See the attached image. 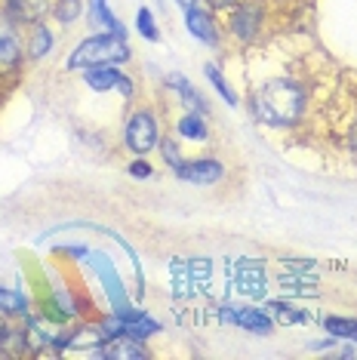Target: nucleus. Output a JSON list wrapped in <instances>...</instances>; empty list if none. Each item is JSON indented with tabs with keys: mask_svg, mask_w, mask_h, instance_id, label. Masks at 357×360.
Segmentation results:
<instances>
[{
	"mask_svg": "<svg viewBox=\"0 0 357 360\" xmlns=\"http://www.w3.org/2000/svg\"><path fill=\"white\" fill-rule=\"evenodd\" d=\"M176 4L182 6L185 13H188V10H194V6H200V0H176Z\"/></svg>",
	"mask_w": 357,
	"mask_h": 360,
	"instance_id": "27",
	"label": "nucleus"
},
{
	"mask_svg": "<svg viewBox=\"0 0 357 360\" xmlns=\"http://www.w3.org/2000/svg\"><path fill=\"white\" fill-rule=\"evenodd\" d=\"M238 286H240V292H247V296H262L265 283H262V268H259V262H256V268H249V265L240 268Z\"/></svg>",
	"mask_w": 357,
	"mask_h": 360,
	"instance_id": "16",
	"label": "nucleus"
},
{
	"mask_svg": "<svg viewBox=\"0 0 357 360\" xmlns=\"http://www.w3.org/2000/svg\"><path fill=\"white\" fill-rule=\"evenodd\" d=\"M323 326H327V333L336 335V339H351V342H357V321H351V317H327Z\"/></svg>",
	"mask_w": 357,
	"mask_h": 360,
	"instance_id": "19",
	"label": "nucleus"
},
{
	"mask_svg": "<svg viewBox=\"0 0 357 360\" xmlns=\"http://www.w3.org/2000/svg\"><path fill=\"white\" fill-rule=\"evenodd\" d=\"M185 25H188L191 34L207 46H219V40H222V34H219V28H216V19H213L209 10H200V6L188 10L185 13Z\"/></svg>",
	"mask_w": 357,
	"mask_h": 360,
	"instance_id": "9",
	"label": "nucleus"
},
{
	"mask_svg": "<svg viewBox=\"0 0 357 360\" xmlns=\"http://www.w3.org/2000/svg\"><path fill=\"white\" fill-rule=\"evenodd\" d=\"M308 111V84L293 71H278L249 84V114L265 127L287 129L302 124Z\"/></svg>",
	"mask_w": 357,
	"mask_h": 360,
	"instance_id": "1",
	"label": "nucleus"
},
{
	"mask_svg": "<svg viewBox=\"0 0 357 360\" xmlns=\"http://www.w3.org/2000/svg\"><path fill=\"white\" fill-rule=\"evenodd\" d=\"M204 4H207L213 13H228V10H234V6L240 4V0H204Z\"/></svg>",
	"mask_w": 357,
	"mask_h": 360,
	"instance_id": "24",
	"label": "nucleus"
},
{
	"mask_svg": "<svg viewBox=\"0 0 357 360\" xmlns=\"http://www.w3.org/2000/svg\"><path fill=\"white\" fill-rule=\"evenodd\" d=\"M53 50V31L50 25H44V22H37V25H31L28 37H25V53L28 59H44L46 53Z\"/></svg>",
	"mask_w": 357,
	"mask_h": 360,
	"instance_id": "11",
	"label": "nucleus"
},
{
	"mask_svg": "<svg viewBox=\"0 0 357 360\" xmlns=\"http://www.w3.org/2000/svg\"><path fill=\"white\" fill-rule=\"evenodd\" d=\"M93 262H96V271L102 274V281H108L111 302H115V305H124V286H120L117 274H115V268H111V262H108V259H102V256H96Z\"/></svg>",
	"mask_w": 357,
	"mask_h": 360,
	"instance_id": "18",
	"label": "nucleus"
},
{
	"mask_svg": "<svg viewBox=\"0 0 357 360\" xmlns=\"http://www.w3.org/2000/svg\"><path fill=\"white\" fill-rule=\"evenodd\" d=\"M136 28H139V34L145 40H151V44H157L160 40L157 22H154V13L148 10V6H139V13H136Z\"/></svg>",
	"mask_w": 357,
	"mask_h": 360,
	"instance_id": "20",
	"label": "nucleus"
},
{
	"mask_svg": "<svg viewBox=\"0 0 357 360\" xmlns=\"http://www.w3.org/2000/svg\"><path fill=\"white\" fill-rule=\"evenodd\" d=\"M0 333H4V326H0Z\"/></svg>",
	"mask_w": 357,
	"mask_h": 360,
	"instance_id": "28",
	"label": "nucleus"
},
{
	"mask_svg": "<svg viewBox=\"0 0 357 360\" xmlns=\"http://www.w3.org/2000/svg\"><path fill=\"white\" fill-rule=\"evenodd\" d=\"M0 13L15 25H37L53 13V0H0Z\"/></svg>",
	"mask_w": 357,
	"mask_h": 360,
	"instance_id": "6",
	"label": "nucleus"
},
{
	"mask_svg": "<svg viewBox=\"0 0 357 360\" xmlns=\"http://www.w3.org/2000/svg\"><path fill=\"white\" fill-rule=\"evenodd\" d=\"M178 136L182 139H194V142H204L207 139V124H204V114H185V117H178Z\"/></svg>",
	"mask_w": 357,
	"mask_h": 360,
	"instance_id": "14",
	"label": "nucleus"
},
{
	"mask_svg": "<svg viewBox=\"0 0 357 360\" xmlns=\"http://www.w3.org/2000/svg\"><path fill=\"white\" fill-rule=\"evenodd\" d=\"M157 148H160V154H164V160H167L173 169L178 167V163H182V154H178V142H176V139H160Z\"/></svg>",
	"mask_w": 357,
	"mask_h": 360,
	"instance_id": "22",
	"label": "nucleus"
},
{
	"mask_svg": "<svg viewBox=\"0 0 357 360\" xmlns=\"http://www.w3.org/2000/svg\"><path fill=\"white\" fill-rule=\"evenodd\" d=\"M225 173V167L219 160L213 158H204V160H182L176 167V176L178 179H185V182H191V185H213L219 182Z\"/></svg>",
	"mask_w": 357,
	"mask_h": 360,
	"instance_id": "8",
	"label": "nucleus"
},
{
	"mask_svg": "<svg viewBox=\"0 0 357 360\" xmlns=\"http://www.w3.org/2000/svg\"><path fill=\"white\" fill-rule=\"evenodd\" d=\"M348 148H351V154L357 158V117L348 124Z\"/></svg>",
	"mask_w": 357,
	"mask_h": 360,
	"instance_id": "26",
	"label": "nucleus"
},
{
	"mask_svg": "<svg viewBox=\"0 0 357 360\" xmlns=\"http://www.w3.org/2000/svg\"><path fill=\"white\" fill-rule=\"evenodd\" d=\"M89 15H93V22H96V28H99V31H115V34H124V25L115 19L108 0H89Z\"/></svg>",
	"mask_w": 357,
	"mask_h": 360,
	"instance_id": "13",
	"label": "nucleus"
},
{
	"mask_svg": "<svg viewBox=\"0 0 357 360\" xmlns=\"http://www.w3.org/2000/svg\"><path fill=\"white\" fill-rule=\"evenodd\" d=\"M84 0H53V15L59 25H74V22L84 15Z\"/></svg>",
	"mask_w": 357,
	"mask_h": 360,
	"instance_id": "15",
	"label": "nucleus"
},
{
	"mask_svg": "<svg viewBox=\"0 0 357 360\" xmlns=\"http://www.w3.org/2000/svg\"><path fill=\"white\" fill-rule=\"evenodd\" d=\"M25 311H28V299L22 296V292L0 286V314H6V317H22Z\"/></svg>",
	"mask_w": 357,
	"mask_h": 360,
	"instance_id": "17",
	"label": "nucleus"
},
{
	"mask_svg": "<svg viewBox=\"0 0 357 360\" xmlns=\"http://www.w3.org/2000/svg\"><path fill=\"white\" fill-rule=\"evenodd\" d=\"M28 59L25 53V37L15 22H10L4 13H0V77L15 75L22 68V62Z\"/></svg>",
	"mask_w": 357,
	"mask_h": 360,
	"instance_id": "5",
	"label": "nucleus"
},
{
	"mask_svg": "<svg viewBox=\"0 0 357 360\" xmlns=\"http://www.w3.org/2000/svg\"><path fill=\"white\" fill-rule=\"evenodd\" d=\"M207 77H209V84H213L219 89V96H222L228 105H238V96H234V89L228 86V80L222 77V71L216 68V65H207Z\"/></svg>",
	"mask_w": 357,
	"mask_h": 360,
	"instance_id": "21",
	"label": "nucleus"
},
{
	"mask_svg": "<svg viewBox=\"0 0 357 360\" xmlns=\"http://www.w3.org/2000/svg\"><path fill=\"white\" fill-rule=\"evenodd\" d=\"M271 311H280V314H287V321H290V323H305V321H308L305 311H299V308H287L283 302H271Z\"/></svg>",
	"mask_w": 357,
	"mask_h": 360,
	"instance_id": "23",
	"label": "nucleus"
},
{
	"mask_svg": "<svg viewBox=\"0 0 357 360\" xmlns=\"http://www.w3.org/2000/svg\"><path fill=\"white\" fill-rule=\"evenodd\" d=\"M228 28H231V37L240 40V44H256L262 37V28L268 22V13H265V4L262 0H240L234 10H228Z\"/></svg>",
	"mask_w": 357,
	"mask_h": 360,
	"instance_id": "3",
	"label": "nucleus"
},
{
	"mask_svg": "<svg viewBox=\"0 0 357 360\" xmlns=\"http://www.w3.org/2000/svg\"><path fill=\"white\" fill-rule=\"evenodd\" d=\"M222 314L228 317L231 323H238V326H243V330H249L256 335L271 333V317H268L265 311H259V308H225Z\"/></svg>",
	"mask_w": 357,
	"mask_h": 360,
	"instance_id": "10",
	"label": "nucleus"
},
{
	"mask_svg": "<svg viewBox=\"0 0 357 360\" xmlns=\"http://www.w3.org/2000/svg\"><path fill=\"white\" fill-rule=\"evenodd\" d=\"M167 84H169V86H176V96L182 99V105H185V108H188L191 114H207V102L200 99L197 89H194L182 75H173V77L167 80Z\"/></svg>",
	"mask_w": 357,
	"mask_h": 360,
	"instance_id": "12",
	"label": "nucleus"
},
{
	"mask_svg": "<svg viewBox=\"0 0 357 360\" xmlns=\"http://www.w3.org/2000/svg\"><path fill=\"white\" fill-rule=\"evenodd\" d=\"M129 62V44L124 34L115 31H99V34L86 37L80 46H74V53L68 56V71L80 68H96V65H120Z\"/></svg>",
	"mask_w": 357,
	"mask_h": 360,
	"instance_id": "2",
	"label": "nucleus"
},
{
	"mask_svg": "<svg viewBox=\"0 0 357 360\" xmlns=\"http://www.w3.org/2000/svg\"><path fill=\"white\" fill-rule=\"evenodd\" d=\"M84 80L89 84V89H96V93H108V89H120V93H124L126 99L136 93L133 80H129L126 75H120L115 65H96V68H86V71H84Z\"/></svg>",
	"mask_w": 357,
	"mask_h": 360,
	"instance_id": "7",
	"label": "nucleus"
},
{
	"mask_svg": "<svg viewBox=\"0 0 357 360\" xmlns=\"http://www.w3.org/2000/svg\"><path fill=\"white\" fill-rule=\"evenodd\" d=\"M124 145L133 154H148L160 145V129H157V117L148 108H139L126 117L124 127Z\"/></svg>",
	"mask_w": 357,
	"mask_h": 360,
	"instance_id": "4",
	"label": "nucleus"
},
{
	"mask_svg": "<svg viewBox=\"0 0 357 360\" xmlns=\"http://www.w3.org/2000/svg\"><path fill=\"white\" fill-rule=\"evenodd\" d=\"M129 173H133L136 179H148V176L154 173V169H151L145 160H133V163H129Z\"/></svg>",
	"mask_w": 357,
	"mask_h": 360,
	"instance_id": "25",
	"label": "nucleus"
}]
</instances>
